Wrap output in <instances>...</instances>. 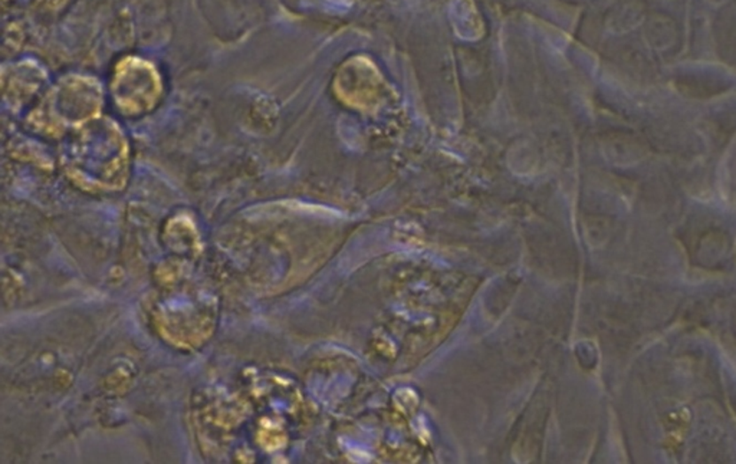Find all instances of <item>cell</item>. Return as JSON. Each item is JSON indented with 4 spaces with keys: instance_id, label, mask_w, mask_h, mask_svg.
<instances>
[{
    "instance_id": "obj_1",
    "label": "cell",
    "mask_w": 736,
    "mask_h": 464,
    "mask_svg": "<svg viewBox=\"0 0 736 464\" xmlns=\"http://www.w3.org/2000/svg\"><path fill=\"white\" fill-rule=\"evenodd\" d=\"M646 39L656 50H666L673 45L678 36L675 23L666 16H655L646 25Z\"/></svg>"
},
{
    "instance_id": "obj_2",
    "label": "cell",
    "mask_w": 736,
    "mask_h": 464,
    "mask_svg": "<svg viewBox=\"0 0 736 464\" xmlns=\"http://www.w3.org/2000/svg\"><path fill=\"white\" fill-rule=\"evenodd\" d=\"M709 2L710 4H724V2H726V0H709Z\"/></svg>"
}]
</instances>
